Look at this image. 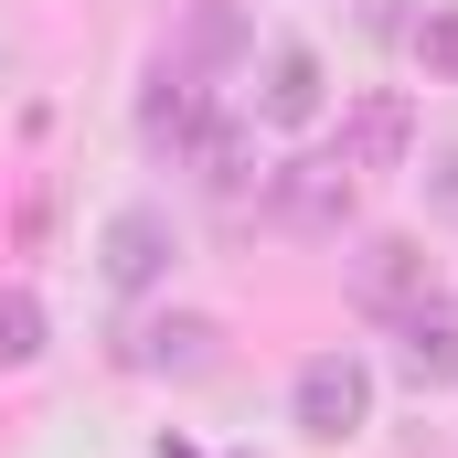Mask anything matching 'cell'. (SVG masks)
Returning a JSON list of instances; mask_svg holds the SVG:
<instances>
[{
  "label": "cell",
  "instance_id": "cell-1",
  "mask_svg": "<svg viewBox=\"0 0 458 458\" xmlns=\"http://www.w3.org/2000/svg\"><path fill=\"white\" fill-rule=\"evenodd\" d=\"M362 416H373V373L352 352H310L299 362V427L320 448H342V437H362Z\"/></svg>",
  "mask_w": 458,
  "mask_h": 458
},
{
  "label": "cell",
  "instance_id": "cell-2",
  "mask_svg": "<svg viewBox=\"0 0 458 458\" xmlns=\"http://www.w3.org/2000/svg\"><path fill=\"white\" fill-rule=\"evenodd\" d=\"M405 139H416L405 86H373V97H352V107H342V149H331V160L362 182V171H394V160H405Z\"/></svg>",
  "mask_w": 458,
  "mask_h": 458
},
{
  "label": "cell",
  "instance_id": "cell-3",
  "mask_svg": "<svg viewBox=\"0 0 458 458\" xmlns=\"http://www.w3.org/2000/svg\"><path fill=\"white\" fill-rule=\"evenodd\" d=\"M352 288H362V310H373V320H405L416 299H437V277H427V245H416V234H373V245H362V267H352Z\"/></svg>",
  "mask_w": 458,
  "mask_h": 458
},
{
  "label": "cell",
  "instance_id": "cell-4",
  "mask_svg": "<svg viewBox=\"0 0 458 458\" xmlns=\"http://www.w3.org/2000/svg\"><path fill=\"white\" fill-rule=\"evenodd\" d=\"M394 373H405L416 394H448L458 384V299H416V310L394 320Z\"/></svg>",
  "mask_w": 458,
  "mask_h": 458
},
{
  "label": "cell",
  "instance_id": "cell-5",
  "mask_svg": "<svg viewBox=\"0 0 458 458\" xmlns=\"http://www.w3.org/2000/svg\"><path fill=\"white\" fill-rule=\"evenodd\" d=\"M267 192H277L288 225H310V234H342V225H352V171L331 160V149H320V160H277Z\"/></svg>",
  "mask_w": 458,
  "mask_h": 458
},
{
  "label": "cell",
  "instance_id": "cell-6",
  "mask_svg": "<svg viewBox=\"0 0 458 458\" xmlns=\"http://www.w3.org/2000/svg\"><path fill=\"white\" fill-rule=\"evenodd\" d=\"M214 320L203 310H171V320H139L128 331V373H214Z\"/></svg>",
  "mask_w": 458,
  "mask_h": 458
},
{
  "label": "cell",
  "instance_id": "cell-7",
  "mask_svg": "<svg viewBox=\"0 0 458 458\" xmlns=\"http://www.w3.org/2000/svg\"><path fill=\"white\" fill-rule=\"evenodd\" d=\"M97 267H107V288H149V277L171 267V214H149V203L107 214V245H97Z\"/></svg>",
  "mask_w": 458,
  "mask_h": 458
},
{
  "label": "cell",
  "instance_id": "cell-8",
  "mask_svg": "<svg viewBox=\"0 0 458 458\" xmlns=\"http://www.w3.org/2000/svg\"><path fill=\"white\" fill-rule=\"evenodd\" d=\"M320 97H331V86H320V54H310V43H277V54H267V86H256V117H267V128H310Z\"/></svg>",
  "mask_w": 458,
  "mask_h": 458
},
{
  "label": "cell",
  "instance_id": "cell-9",
  "mask_svg": "<svg viewBox=\"0 0 458 458\" xmlns=\"http://www.w3.org/2000/svg\"><path fill=\"white\" fill-rule=\"evenodd\" d=\"M139 139H149V149H192V139H203V97H192L182 75H160L149 107H139Z\"/></svg>",
  "mask_w": 458,
  "mask_h": 458
},
{
  "label": "cell",
  "instance_id": "cell-10",
  "mask_svg": "<svg viewBox=\"0 0 458 458\" xmlns=\"http://www.w3.org/2000/svg\"><path fill=\"white\" fill-rule=\"evenodd\" d=\"M182 160H192V171H203V182H245V128H234V117H203V139H192V149H182Z\"/></svg>",
  "mask_w": 458,
  "mask_h": 458
},
{
  "label": "cell",
  "instance_id": "cell-11",
  "mask_svg": "<svg viewBox=\"0 0 458 458\" xmlns=\"http://www.w3.org/2000/svg\"><path fill=\"white\" fill-rule=\"evenodd\" d=\"M32 352H43V299L0 288V362H32Z\"/></svg>",
  "mask_w": 458,
  "mask_h": 458
},
{
  "label": "cell",
  "instance_id": "cell-12",
  "mask_svg": "<svg viewBox=\"0 0 458 458\" xmlns=\"http://www.w3.org/2000/svg\"><path fill=\"white\" fill-rule=\"evenodd\" d=\"M416 64H427V86H458V11L416 21Z\"/></svg>",
  "mask_w": 458,
  "mask_h": 458
}]
</instances>
